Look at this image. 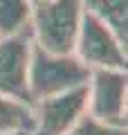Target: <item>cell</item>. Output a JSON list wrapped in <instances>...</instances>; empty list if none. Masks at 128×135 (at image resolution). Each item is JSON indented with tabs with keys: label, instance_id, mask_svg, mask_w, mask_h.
<instances>
[{
	"label": "cell",
	"instance_id": "1",
	"mask_svg": "<svg viewBox=\"0 0 128 135\" xmlns=\"http://www.w3.org/2000/svg\"><path fill=\"white\" fill-rule=\"evenodd\" d=\"M83 0H47L32 7V43L50 54H72L79 34Z\"/></svg>",
	"mask_w": 128,
	"mask_h": 135
},
{
	"label": "cell",
	"instance_id": "2",
	"mask_svg": "<svg viewBox=\"0 0 128 135\" xmlns=\"http://www.w3.org/2000/svg\"><path fill=\"white\" fill-rule=\"evenodd\" d=\"M90 68H85L74 54H50L38 45H32L27 86L32 104L45 97L63 95L88 83Z\"/></svg>",
	"mask_w": 128,
	"mask_h": 135
},
{
	"label": "cell",
	"instance_id": "3",
	"mask_svg": "<svg viewBox=\"0 0 128 135\" xmlns=\"http://www.w3.org/2000/svg\"><path fill=\"white\" fill-rule=\"evenodd\" d=\"M72 54L90 70H99V68L126 70V43L106 23H101L97 16L88 14L85 9L81 16Z\"/></svg>",
	"mask_w": 128,
	"mask_h": 135
},
{
	"label": "cell",
	"instance_id": "4",
	"mask_svg": "<svg viewBox=\"0 0 128 135\" xmlns=\"http://www.w3.org/2000/svg\"><path fill=\"white\" fill-rule=\"evenodd\" d=\"M85 88L88 113L104 124L126 128V70H90Z\"/></svg>",
	"mask_w": 128,
	"mask_h": 135
},
{
	"label": "cell",
	"instance_id": "5",
	"mask_svg": "<svg viewBox=\"0 0 128 135\" xmlns=\"http://www.w3.org/2000/svg\"><path fill=\"white\" fill-rule=\"evenodd\" d=\"M32 108L34 124L29 135H67V131L88 110V88L81 86L63 95L38 99Z\"/></svg>",
	"mask_w": 128,
	"mask_h": 135
},
{
	"label": "cell",
	"instance_id": "6",
	"mask_svg": "<svg viewBox=\"0 0 128 135\" xmlns=\"http://www.w3.org/2000/svg\"><path fill=\"white\" fill-rule=\"evenodd\" d=\"M32 45L29 32L0 38V97L32 104L27 86Z\"/></svg>",
	"mask_w": 128,
	"mask_h": 135
},
{
	"label": "cell",
	"instance_id": "7",
	"mask_svg": "<svg viewBox=\"0 0 128 135\" xmlns=\"http://www.w3.org/2000/svg\"><path fill=\"white\" fill-rule=\"evenodd\" d=\"M126 7L128 0H83V9L88 14L97 16L101 23H106L124 43H126V34H128Z\"/></svg>",
	"mask_w": 128,
	"mask_h": 135
},
{
	"label": "cell",
	"instance_id": "8",
	"mask_svg": "<svg viewBox=\"0 0 128 135\" xmlns=\"http://www.w3.org/2000/svg\"><path fill=\"white\" fill-rule=\"evenodd\" d=\"M32 7L29 0H0V38L29 32Z\"/></svg>",
	"mask_w": 128,
	"mask_h": 135
},
{
	"label": "cell",
	"instance_id": "9",
	"mask_svg": "<svg viewBox=\"0 0 128 135\" xmlns=\"http://www.w3.org/2000/svg\"><path fill=\"white\" fill-rule=\"evenodd\" d=\"M34 124V108L18 99L0 97V135L14 131H32Z\"/></svg>",
	"mask_w": 128,
	"mask_h": 135
},
{
	"label": "cell",
	"instance_id": "10",
	"mask_svg": "<svg viewBox=\"0 0 128 135\" xmlns=\"http://www.w3.org/2000/svg\"><path fill=\"white\" fill-rule=\"evenodd\" d=\"M67 135H126V128L104 124V122L95 119L90 113L85 110L83 115L79 117V122L67 131Z\"/></svg>",
	"mask_w": 128,
	"mask_h": 135
},
{
	"label": "cell",
	"instance_id": "11",
	"mask_svg": "<svg viewBox=\"0 0 128 135\" xmlns=\"http://www.w3.org/2000/svg\"><path fill=\"white\" fill-rule=\"evenodd\" d=\"M7 135H29V131H14V133H7Z\"/></svg>",
	"mask_w": 128,
	"mask_h": 135
},
{
	"label": "cell",
	"instance_id": "12",
	"mask_svg": "<svg viewBox=\"0 0 128 135\" xmlns=\"http://www.w3.org/2000/svg\"><path fill=\"white\" fill-rule=\"evenodd\" d=\"M29 2H32V5H36V2H47V0H29Z\"/></svg>",
	"mask_w": 128,
	"mask_h": 135
}]
</instances>
